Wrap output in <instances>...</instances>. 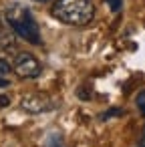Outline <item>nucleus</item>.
Listing matches in <instances>:
<instances>
[{
	"mask_svg": "<svg viewBox=\"0 0 145 147\" xmlns=\"http://www.w3.org/2000/svg\"><path fill=\"white\" fill-rule=\"evenodd\" d=\"M77 95H79V99H89V97H91V93H89V91H79Z\"/></svg>",
	"mask_w": 145,
	"mask_h": 147,
	"instance_id": "9d476101",
	"label": "nucleus"
},
{
	"mask_svg": "<svg viewBox=\"0 0 145 147\" xmlns=\"http://www.w3.org/2000/svg\"><path fill=\"white\" fill-rule=\"evenodd\" d=\"M36 2H47V0H36Z\"/></svg>",
	"mask_w": 145,
	"mask_h": 147,
	"instance_id": "ddd939ff",
	"label": "nucleus"
},
{
	"mask_svg": "<svg viewBox=\"0 0 145 147\" xmlns=\"http://www.w3.org/2000/svg\"><path fill=\"white\" fill-rule=\"evenodd\" d=\"M4 20L8 22V26L14 30L16 36H20L22 40L30 42V45H40V32H38V24L32 16V12L20 4H14L10 8H6L4 12Z\"/></svg>",
	"mask_w": 145,
	"mask_h": 147,
	"instance_id": "f03ea898",
	"label": "nucleus"
},
{
	"mask_svg": "<svg viewBox=\"0 0 145 147\" xmlns=\"http://www.w3.org/2000/svg\"><path fill=\"white\" fill-rule=\"evenodd\" d=\"M10 73H12V65H10V61L4 59V57H0V77H6V75H10Z\"/></svg>",
	"mask_w": 145,
	"mask_h": 147,
	"instance_id": "39448f33",
	"label": "nucleus"
},
{
	"mask_svg": "<svg viewBox=\"0 0 145 147\" xmlns=\"http://www.w3.org/2000/svg\"><path fill=\"white\" fill-rule=\"evenodd\" d=\"M135 103H137V107H139V111L145 115V91H141L139 95H137V99H135Z\"/></svg>",
	"mask_w": 145,
	"mask_h": 147,
	"instance_id": "423d86ee",
	"label": "nucleus"
},
{
	"mask_svg": "<svg viewBox=\"0 0 145 147\" xmlns=\"http://www.w3.org/2000/svg\"><path fill=\"white\" fill-rule=\"evenodd\" d=\"M40 71H42L40 61L30 53H20L14 61V73L20 79H36L40 75Z\"/></svg>",
	"mask_w": 145,
	"mask_h": 147,
	"instance_id": "7ed1b4c3",
	"label": "nucleus"
},
{
	"mask_svg": "<svg viewBox=\"0 0 145 147\" xmlns=\"http://www.w3.org/2000/svg\"><path fill=\"white\" fill-rule=\"evenodd\" d=\"M51 14L63 24L85 26L95 18V2L93 0H55Z\"/></svg>",
	"mask_w": 145,
	"mask_h": 147,
	"instance_id": "f257e3e1",
	"label": "nucleus"
},
{
	"mask_svg": "<svg viewBox=\"0 0 145 147\" xmlns=\"http://www.w3.org/2000/svg\"><path fill=\"white\" fill-rule=\"evenodd\" d=\"M6 24V20H2V18H0V30H2V26Z\"/></svg>",
	"mask_w": 145,
	"mask_h": 147,
	"instance_id": "f8f14e48",
	"label": "nucleus"
},
{
	"mask_svg": "<svg viewBox=\"0 0 145 147\" xmlns=\"http://www.w3.org/2000/svg\"><path fill=\"white\" fill-rule=\"evenodd\" d=\"M20 109L30 113V115H38V113H45L51 109V99L45 95H38V93L36 95L30 93V95H24L20 99Z\"/></svg>",
	"mask_w": 145,
	"mask_h": 147,
	"instance_id": "20e7f679",
	"label": "nucleus"
},
{
	"mask_svg": "<svg viewBox=\"0 0 145 147\" xmlns=\"http://www.w3.org/2000/svg\"><path fill=\"white\" fill-rule=\"evenodd\" d=\"M10 105V99L6 97V95H0V109H4V107H8Z\"/></svg>",
	"mask_w": 145,
	"mask_h": 147,
	"instance_id": "1a4fd4ad",
	"label": "nucleus"
},
{
	"mask_svg": "<svg viewBox=\"0 0 145 147\" xmlns=\"http://www.w3.org/2000/svg\"><path fill=\"white\" fill-rule=\"evenodd\" d=\"M107 2H109V6H111V10H113V12L121 10V0H107Z\"/></svg>",
	"mask_w": 145,
	"mask_h": 147,
	"instance_id": "6e6552de",
	"label": "nucleus"
},
{
	"mask_svg": "<svg viewBox=\"0 0 145 147\" xmlns=\"http://www.w3.org/2000/svg\"><path fill=\"white\" fill-rule=\"evenodd\" d=\"M49 147H63L61 137H59V135H53V137H51V141H49Z\"/></svg>",
	"mask_w": 145,
	"mask_h": 147,
	"instance_id": "0eeeda50",
	"label": "nucleus"
},
{
	"mask_svg": "<svg viewBox=\"0 0 145 147\" xmlns=\"http://www.w3.org/2000/svg\"><path fill=\"white\" fill-rule=\"evenodd\" d=\"M137 147H145V129H143V133H141V137H139V143H137Z\"/></svg>",
	"mask_w": 145,
	"mask_h": 147,
	"instance_id": "9b49d317",
	"label": "nucleus"
}]
</instances>
